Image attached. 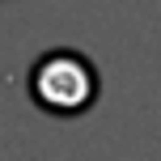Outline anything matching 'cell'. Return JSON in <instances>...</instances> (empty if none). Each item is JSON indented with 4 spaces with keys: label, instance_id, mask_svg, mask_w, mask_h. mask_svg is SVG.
I'll return each instance as SVG.
<instances>
[{
    "label": "cell",
    "instance_id": "6da1fadb",
    "mask_svg": "<svg viewBox=\"0 0 161 161\" xmlns=\"http://www.w3.org/2000/svg\"><path fill=\"white\" fill-rule=\"evenodd\" d=\"M25 93L38 110L55 114V119H76V114L93 110L102 97V72L85 51L55 47L42 51L25 72Z\"/></svg>",
    "mask_w": 161,
    "mask_h": 161
}]
</instances>
